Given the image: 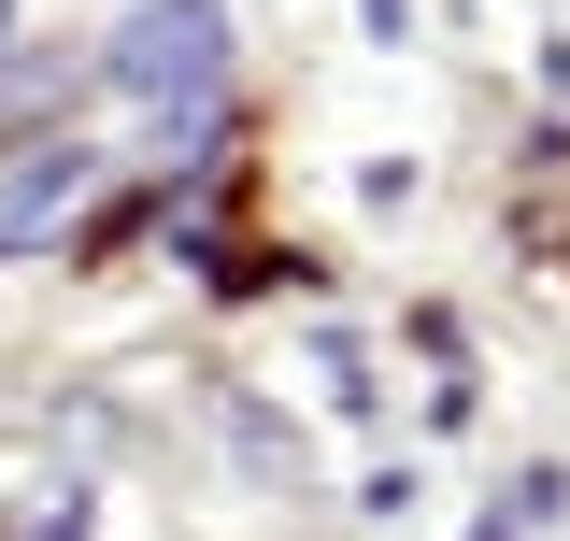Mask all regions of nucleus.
Wrapping results in <instances>:
<instances>
[{"label":"nucleus","mask_w":570,"mask_h":541,"mask_svg":"<svg viewBox=\"0 0 570 541\" xmlns=\"http://www.w3.org/2000/svg\"><path fill=\"white\" fill-rule=\"evenodd\" d=\"M100 86L157 100V115H214V86H228V0H129L115 43H100Z\"/></svg>","instance_id":"1"},{"label":"nucleus","mask_w":570,"mask_h":541,"mask_svg":"<svg viewBox=\"0 0 570 541\" xmlns=\"http://www.w3.org/2000/svg\"><path fill=\"white\" fill-rule=\"evenodd\" d=\"M86 200H100V142H71V129L14 142V157H0V257L71 243V228H86Z\"/></svg>","instance_id":"2"},{"label":"nucleus","mask_w":570,"mask_h":541,"mask_svg":"<svg viewBox=\"0 0 570 541\" xmlns=\"http://www.w3.org/2000/svg\"><path fill=\"white\" fill-rule=\"evenodd\" d=\"M86 528H100V499H86V484H43V499H29L0 541H86Z\"/></svg>","instance_id":"3"},{"label":"nucleus","mask_w":570,"mask_h":541,"mask_svg":"<svg viewBox=\"0 0 570 541\" xmlns=\"http://www.w3.org/2000/svg\"><path fill=\"white\" fill-rule=\"evenodd\" d=\"M371 29H385V43H400V29H414V0H371Z\"/></svg>","instance_id":"4"},{"label":"nucleus","mask_w":570,"mask_h":541,"mask_svg":"<svg viewBox=\"0 0 570 541\" xmlns=\"http://www.w3.org/2000/svg\"><path fill=\"white\" fill-rule=\"evenodd\" d=\"M0 58H14V0H0Z\"/></svg>","instance_id":"5"}]
</instances>
